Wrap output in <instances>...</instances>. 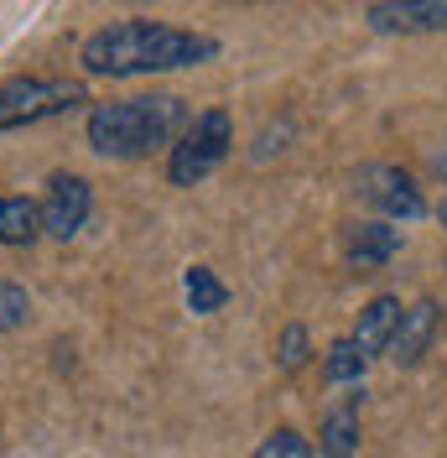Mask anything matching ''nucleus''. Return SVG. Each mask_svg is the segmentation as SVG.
I'll return each mask as SVG.
<instances>
[{"mask_svg":"<svg viewBox=\"0 0 447 458\" xmlns=\"http://www.w3.org/2000/svg\"><path fill=\"white\" fill-rule=\"evenodd\" d=\"M89 219V182L84 177H53L47 203H42V229L57 240H73Z\"/></svg>","mask_w":447,"mask_h":458,"instance_id":"6","label":"nucleus"},{"mask_svg":"<svg viewBox=\"0 0 447 458\" xmlns=\"http://www.w3.org/2000/svg\"><path fill=\"white\" fill-rule=\"evenodd\" d=\"M229 146H234V125H229V114H224V110L198 114L193 125H188V136L172 146V162H167L172 182H177V188L203 182V177L229 157Z\"/></svg>","mask_w":447,"mask_h":458,"instance_id":"4","label":"nucleus"},{"mask_svg":"<svg viewBox=\"0 0 447 458\" xmlns=\"http://www.w3.org/2000/svg\"><path fill=\"white\" fill-rule=\"evenodd\" d=\"M188 105L172 94H151V99H120V105H99L89 114V141L99 157H146L151 146H172L188 136Z\"/></svg>","mask_w":447,"mask_h":458,"instance_id":"2","label":"nucleus"},{"mask_svg":"<svg viewBox=\"0 0 447 458\" xmlns=\"http://www.w3.org/2000/svg\"><path fill=\"white\" fill-rule=\"evenodd\" d=\"M395 250H401V229L395 225H354L349 229V260L364 266V271L385 266Z\"/></svg>","mask_w":447,"mask_h":458,"instance_id":"10","label":"nucleus"},{"mask_svg":"<svg viewBox=\"0 0 447 458\" xmlns=\"http://www.w3.org/2000/svg\"><path fill=\"white\" fill-rule=\"evenodd\" d=\"M182 292H188V308H193V313H219L224 302H229L224 282L214 271H203V266H193V271L182 276Z\"/></svg>","mask_w":447,"mask_h":458,"instance_id":"13","label":"nucleus"},{"mask_svg":"<svg viewBox=\"0 0 447 458\" xmlns=\"http://www.w3.org/2000/svg\"><path fill=\"white\" fill-rule=\"evenodd\" d=\"M73 105H84V84L73 79H11L0 84V131L68 114Z\"/></svg>","mask_w":447,"mask_h":458,"instance_id":"3","label":"nucleus"},{"mask_svg":"<svg viewBox=\"0 0 447 458\" xmlns=\"http://www.w3.org/2000/svg\"><path fill=\"white\" fill-rule=\"evenodd\" d=\"M31 313V297L21 292V286H11V282H0V334L5 328H21Z\"/></svg>","mask_w":447,"mask_h":458,"instance_id":"16","label":"nucleus"},{"mask_svg":"<svg viewBox=\"0 0 447 458\" xmlns=\"http://www.w3.org/2000/svg\"><path fill=\"white\" fill-rule=\"evenodd\" d=\"M255 458H317V448H312L302 432H271Z\"/></svg>","mask_w":447,"mask_h":458,"instance_id":"15","label":"nucleus"},{"mask_svg":"<svg viewBox=\"0 0 447 458\" xmlns=\"http://www.w3.org/2000/svg\"><path fill=\"white\" fill-rule=\"evenodd\" d=\"M369 27H380V31H447V0L369 5Z\"/></svg>","mask_w":447,"mask_h":458,"instance_id":"7","label":"nucleus"},{"mask_svg":"<svg viewBox=\"0 0 447 458\" xmlns=\"http://www.w3.org/2000/svg\"><path fill=\"white\" fill-rule=\"evenodd\" d=\"M364 365H369V360H364V349L354 339H343V344H333V349H328V365H323V370H328V380H338V386H343V380H359Z\"/></svg>","mask_w":447,"mask_h":458,"instance_id":"14","label":"nucleus"},{"mask_svg":"<svg viewBox=\"0 0 447 458\" xmlns=\"http://www.w3.org/2000/svg\"><path fill=\"white\" fill-rule=\"evenodd\" d=\"M359 193L375 203L380 214H391V219H421V214H426L421 188L401 167H364L359 172Z\"/></svg>","mask_w":447,"mask_h":458,"instance_id":"5","label":"nucleus"},{"mask_svg":"<svg viewBox=\"0 0 447 458\" xmlns=\"http://www.w3.org/2000/svg\"><path fill=\"white\" fill-rule=\"evenodd\" d=\"M219 53L214 37L182 31L167 21H120L94 31L84 42V68L105 79H136V73H167V68H198Z\"/></svg>","mask_w":447,"mask_h":458,"instance_id":"1","label":"nucleus"},{"mask_svg":"<svg viewBox=\"0 0 447 458\" xmlns=\"http://www.w3.org/2000/svg\"><path fill=\"white\" fill-rule=\"evenodd\" d=\"M401 318H406V308H401L395 297H375V302L364 308L359 328H354V344L364 349V360H369V354H391V339H395V328H401Z\"/></svg>","mask_w":447,"mask_h":458,"instance_id":"8","label":"nucleus"},{"mask_svg":"<svg viewBox=\"0 0 447 458\" xmlns=\"http://www.w3.org/2000/svg\"><path fill=\"white\" fill-rule=\"evenodd\" d=\"M317 454H323V458H354V454H359V411H349V406L328 411Z\"/></svg>","mask_w":447,"mask_h":458,"instance_id":"12","label":"nucleus"},{"mask_svg":"<svg viewBox=\"0 0 447 458\" xmlns=\"http://www.w3.org/2000/svg\"><path fill=\"white\" fill-rule=\"evenodd\" d=\"M302 360H308V334L302 328H286L281 334V370H297Z\"/></svg>","mask_w":447,"mask_h":458,"instance_id":"17","label":"nucleus"},{"mask_svg":"<svg viewBox=\"0 0 447 458\" xmlns=\"http://www.w3.org/2000/svg\"><path fill=\"white\" fill-rule=\"evenodd\" d=\"M432 334H437V308L432 302L406 308V318H401V328H395V339H391V360L395 365H417L421 354H426V344H432Z\"/></svg>","mask_w":447,"mask_h":458,"instance_id":"9","label":"nucleus"},{"mask_svg":"<svg viewBox=\"0 0 447 458\" xmlns=\"http://www.w3.org/2000/svg\"><path fill=\"white\" fill-rule=\"evenodd\" d=\"M42 234V208L31 199H0V245H31Z\"/></svg>","mask_w":447,"mask_h":458,"instance_id":"11","label":"nucleus"}]
</instances>
